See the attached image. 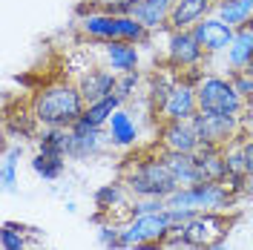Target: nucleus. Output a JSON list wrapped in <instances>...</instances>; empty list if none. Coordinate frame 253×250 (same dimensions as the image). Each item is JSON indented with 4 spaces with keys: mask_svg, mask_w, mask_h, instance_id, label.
Instances as JSON below:
<instances>
[{
    "mask_svg": "<svg viewBox=\"0 0 253 250\" xmlns=\"http://www.w3.org/2000/svg\"><path fill=\"white\" fill-rule=\"evenodd\" d=\"M3 250H26V239H23V233L15 224L3 227Z\"/></svg>",
    "mask_w": 253,
    "mask_h": 250,
    "instance_id": "obj_32",
    "label": "nucleus"
},
{
    "mask_svg": "<svg viewBox=\"0 0 253 250\" xmlns=\"http://www.w3.org/2000/svg\"><path fill=\"white\" fill-rule=\"evenodd\" d=\"M230 81H233V86L239 89V95L251 104L253 101V72L251 69H239V72H230Z\"/></svg>",
    "mask_w": 253,
    "mask_h": 250,
    "instance_id": "obj_29",
    "label": "nucleus"
},
{
    "mask_svg": "<svg viewBox=\"0 0 253 250\" xmlns=\"http://www.w3.org/2000/svg\"><path fill=\"white\" fill-rule=\"evenodd\" d=\"M164 161L173 172L178 190L181 187H193V184H202V172H199V164H196V156H184V153H164Z\"/></svg>",
    "mask_w": 253,
    "mask_h": 250,
    "instance_id": "obj_20",
    "label": "nucleus"
},
{
    "mask_svg": "<svg viewBox=\"0 0 253 250\" xmlns=\"http://www.w3.org/2000/svg\"><path fill=\"white\" fill-rule=\"evenodd\" d=\"M107 147H112L107 129H101V126H89V124H84V121H75V124L69 126L66 158H72V161H86V158L101 156Z\"/></svg>",
    "mask_w": 253,
    "mask_h": 250,
    "instance_id": "obj_9",
    "label": "nucleus"
},
{
    "mask_svg": "<svg viewBox=\"0 0 253 250\" xmlns=\"http://www.w3.org/2000/svg\"><path fill=\"white\" fill-rule=\"evenodd\" d=\"M253 63V32L251 26H242L236 29V38L227 49V66L230 72H239V69H251Z\"/></svg>",
    "mask_w": 253,
    "mask_h": 250,
    "instance_id": "obj_21",
    "label": "nucleus"
},
{
    "mask_svg": "<svg viewBox=\"0 0 253 250\" xmlns=\"http://www.w3.org/2000/svg\"><path fill=\"white\" fill-rule=\"evenodd\" d=\"M95 207L101 213H112V210H121V207H129L132 202V193L126 190L124 181H112V184H101L95 190Z\"/></svg>",
    "mask_w": 253,
    "mask_h": 250,
    "instance_id": "obj_22",
    "label": "nucleus"
},
{
    "mask_svg": "<svg viewBox=\"0 0 253 250\" xmlns=\"http://www.w3.org/2000/svg\"><path fill=\"white\" fill-rule=\"evenodd\" d=\"M112 3H118V0H86V6H92V9H107Z\"/></svg>",
    "mask_w": 253,
    "mask_h": 250,
    "instance_id": "obj_34",
    "label": "nucleus"
},
{
    "mask_svg": "<svg viewBox=\"0 0 253 250\" xmlns=\"http://www.w3.org/2000/svg\"><path fill=\"white\" fill-rule=\"evenodd\" d=\"M193 35H196V41L202 43V49H205L207 55H219V52H227L230 49L233 38H236V29L227 26L221 17L207 15L205 20H199L193 26Z\"/></svg>",
    "mask_w": 253,
    "mask_h": 250,
    "instance_id": "obj_13",
    "label": "nucleus"
},
{
    "mask_svg": "<svg viewBox=\"0 0 253 250\" xmlns=\"http://www.w3.org/2000/svg\"><path fill=\"white\" fill-rule=\"evenodd\" d=\"M248 115H251V121H253V101L248 104Z\"/></svg>",
    "mask_w": 253,
    "mask_h": 250,
    "instance_id": "obj_35",
    "label": "nucleus"
},
{
    "mask_svg": "<svg viewBox=\"0 0 253 250\" xmlns=\"http://www.w3.org/2000/svg\"><path fill=\"white\" fill-rule=\"evenodd\" d=\"M124 107V101L118 98V95H110V98H101V101H92V104H86V110L81 115V121L89 126H101V129H107L110 124V118L115 112Z\"/></svg>",
    "mask_w": 253,
    "mask_h": 250,
    "instance_id": "obj_23",
    "label": "nucleus"
},
{
    "mask_svg": "<svg viewBox=\"0 0 253 250\" xmlns=\"http://www.w3.org/2000/svg\"><path fill=\"white\" fill-rule=\"evenodd\" d=\"M248 26H251V32H253V17H251V23H248Z\"/></svg>",
    "mask_w": 253,
    "mask_h": 250,
    "instance_id": "obj_36",
    "label": "nucleus"
},
{
    "mask_svg": "<svg viewBox=\"0 0 253 250\" xmlns=\"http://www.w3.org/2000/svg\"><path fill=\"white\" fill-rule=\"evenodd\" d=\"M251 245H253V239H251Z\"/></svg>",
    "mask_w": 253,
    "mask_h": 250,
    "instance_id": "obj_38",
    "label": "nucleus"
},
{
    "mask_svg": "<svg viewBox=\"0 0 253 250\" xmlns=\"http://www.w3.org/2000/svg\"><path fill=\"white\" fill-rule=\"evenodd\" d=\"M98 242L110 250H121V227L118 224H104L98 230Z\"/></svg>",
    "mask_w": 253,
    "mask_h": 250,
    "instance_id": "obj_31",
    "label": "nucleus"
},
{
    "mask_svg": "<svg viewBox=\"0 0 253 250\" xmlns=\"http://www.w3.org/2000/svg\"><path fill=\"white\" fill-rule=\"evenodd\" d=\"M190 124L196 129L202 147H227L230 141L242 135V118H227V115H213V112L199 110Z\"/></svg>",
    "mask_w": 253,
    "mask_h": 250,
    "instance_id": "obj_8",
    "label": "nucleus"
},
{
    "mask_svg": "<svg viewBox=\"0 0 253 250\" xmlns=\"http://www.w3.org/2000/svg\"><path fill=\"white\" fill-rule=\"evenodd\" d=\"M207 52L202 49V43L196 41L193 29L184 32H170V41H167V63L173 66V72H187V69H196L202 58Z\"/></svg>",
    "mask_w": 253,
    "mask_h": 250,
    "instance_id": "obj_11",
    "label": "nucleus"
},
{
    "mask_svg": "<svg viewBox=\"0 0 253 250\" xmlns=\"http://www.w3.org/2000/svg\"><path fill=\"white\" fill-rule=\"evenodd\" d=\"M32 170L38 172L41 178H46V181H55V178H61L63 170H66V158L38 153V156L32 158Z\"/></svg>",
    "mask_w": 253,
    "mask_h": 250,
    "instance_id": "obj_27",
    "label": "nucleus"
},
{
    "mask_svg": "<svg viewBox=\"0 0 253 250\" xmlns=\"http://www.w3.org/2000/svg\"><path fill=\"white\" fill-rule=\"evenodd\" d=\"M107 135H110L112 147L126 150V147H132V144L138 141V124H135V121H132V115L121 107V110L110 118V124H107Z\"/></svg>",
    "mask_w": 253,
    "mask_h": 250,
    "instance_id": "obj_19",
    "label": "nucleus"
},
{
    "mask_svg": "<svg viewBox=\"0 0 253 250\" xmlns=\"http://www.w3.org/2000/svg\"><path fill=\"white\" fill-rule=\"evenodd\" d=\"M227 236V224L221 213H202L187 219L181 227H175L173 236L167 239V245H181L190 250H210L213 245L224 242Z\"/></svg>",
    "mask_w": 253,
    "mask_h": 250,
    "instance_id": "obj_7",
    "label": "nucleus"
},
{
    "mask_svg": "<svg viewBox=\"0 0 253 250\" xmlns=\"http://www.w3.org/2000/svg\"><path fill=\"white\" fill-rule=\"evenodd\" d=\"M216 17L233 29H242L253 17V0H216Z\"/></svg>",
    "mask_w": 253,
    "mask_h": 250,
    "instance_id": "obj_24",
    "label": "nucleus"
},
{
    "mask_svg": "<svg viewBox=\"0 0 253 250\" xmlns=\"http://www.w3.org/2000/svg\"><path fill=\"white\" fill-rule=\"evenodd\" d=\"M121 181L132 193V199H167L178 190L173 172L164 161V153H150V156L135 158L126 167Z\"/></svg>",
    "mask_w": 253,
    "mask_h": 250,
    "instance_id": "obj_4",
    "label": "nucleus"
},
{
    "mask_svg": "<svg viewBox=\"0 0 253 250\" xmlns=\"http://www.w3.org/2000/svg\"><path fill=\"white\" fill-rule=\"evenodd\" d=\"M20 156H23V144L20 147H9L6 156H3V164H0V181H3V190L6 193H15L17 190V164H20Z\"/></svg>",
    "mask_w": 253,
    "mask_h": 250,
    "instance_id": "obj_26",
    "label": "nucleus"
},
{
    "mask_svg": "<svg viewBox=\"0 0 253 250\" xmlns=\"http://www.w3.org/2000/svg\"><path fill=\"white\" fill-rule=\"evenodd\" d=\"M242 153H245V172L248 181L253 178V135H242Z\"/></svg>",
    "mask_w": 253,
    "mask_h": 250,
    "instance_id": "obj_33",
    "label": "nucleus"
},
{
    "mask_svg": "<svg viewBox=\"0 0 253 250\" xmlns=\"http://www.w3.org/2000/svg\"><path fill=\"white\" fill-rule=\"evenodd\" d=\"M115 86H118V75L112 69H107V66L104 69H89V72H84L78 78V89L86 104L115 95Z\"/></svg>",
    "mask_w": 253,
    "mask_h": 250,
    "instance_id": "obj_14",
    "label": "nucleus"
},
{
    "mask_svg": "<svg viewBox=\"0 0 253 250\" xmlns=\"http://www.w3.org/2000/svg\"><path fill=\"white\" fill-rule=\"evenodd\" d=\"M173 3L175 0H135L132 6V15L144 29L156 32V29H164L170 23V12H173Z\"/></svg>",
    "mask_w": 253,
    "mask_h": 250,
    "instance_id": "obj_17",
    "label": "nucleus"
},
{
    "mask_svg": "<svg viewBox=\"0 0 253 250\" xmlns=\"http://www.w3.org/2000/svg\"><path fill=\"white\" fill-rule=\"evenodd\" d=\"M175 230V221L170 210L161 213H144L132 216L121 227V250H138L144 245H164Z\"/></svg>",
    "mask_w": 253,
    "mask_h": 250,
    "instance_id": "obj_6",
    "label": "nucleus"
},
{
    "mask_svg": "<svg viewBox=\"0 0 253 250\" xmlns=\"http://www.w3.org/2000/svg\"><path fill=\"white\" fill-rule=\"evenodd\" d=\"M104 52V66L112 69L115 75H124V72H135L138 69V46L135 43H126V41H110V43H101Z\"/></svg>",
    "mask_w": 253,
    "mask_h": 250,
    "instance_id": "obj_15",
    "label": "nucleus"
},
{
    "mask_svg": "<svg viewBox=\"0 0 253 250\" xmlns=\"http://www.w3.org/2000/svg\"><path fill=\"white\" fill-rule=\"evenodd\" d=\"M199 112V95H196V83L187 81L181 72L175 78L173 89L167 95L164 107H161V121H193V115Z\"/></svg>",
    "mask_w": 253,
    "mask_h": 250,
    "instance_id": "obj_10",
    "label": "nucleus"
},
{
    "mask_svg": "<svg viewBox=\"0 0 253 250\" xmlns=\"http://www.w3.org/2000/svg\"><path fill=\"white\" fill-rule=\"evenodd\" d=\"M236 190L230 184H219V181H202L193 187L175 190L173 196H167V210L173 216L175 227H181L187 219L202 216V213H224L236 202Z\"/></svg>",
    "mask_w": 253,
    "mask_h": 250,
    "instance_id": "obj_2",
    "label": "nucleus"
},
{
    "mask_svg": "<svg viewBox=\"0 0 253 250\" xmlns=\"http://www.w3.org/2000/svg\"><path fill=\"white\" fill-rule=\"evenodd\" d=\"M78 29L98 43H110V41H126V43H147L150 41V29H144L135 17L129 15H112L104 9H95L92 6H81L78 9Z\"/></svg>",
    "mask_w": 253,
    "mask_h": 250,
    "instance_id": "obj_3",
    "label": "nucleus"
},
{
    "mask_svg": "<svg viewBox=\"0 0 253 250\" xmlns=\"http://www.w3.org/2000/svg\"><path fill=\"white\" fill-rule=\"evenodd\" d=\"M175 78H178V75H156L153 89H150V101H153V110L156 112H161L164 101H167V95H170V89H173Z\"/></svg>",
    "mask_w": 253,
    "mask_h": 250,
    "instance_id": "obj_28",
    "label": "nucleus"
},
{
    "mask_svg": "<svg viewBox=\"0 0 253 250\" xmlns=\"http://www.w3.org/2000/svg\"><path fill=\"white\" fill-rule=\"evenodd\" d=\"M84 110H86V101L81 95L78 83H69V81L46 83L32 98V118L41 126L69 129L75 121H81Z\"/></svg>",
    "mask_w": 253,
    "mask_h": 250,
    "instance_id": "obj_1",
    "label": "nucleus"
},
{
    "mask_svg": "<svg viewBox=\"0 0 253 250\" xmlns=\"http://www.w3.org/2000/svg\"><path fill=\"white\" fill-rule=\"evenodd\" d=\"M158 147H161V153L193 156V153H199L202 141H199L190 121H161V126H158Z\"/></svg>",
    "mask_w": 253,
    "mask_h": 250,
    "instance_id": "obj_12",
    "label": "nucleus"
},
{
    "mask_svg": "<svg viewBox=\"0 0 253 250\" xmlns=\"http://www.w3.org/2000/svg\"><path fill=\"white\" fill-rule=\"evenodd\" d=\"M66 147H69V129H58V126H43L41 129V135H38V153L66 158Z\"/></svg>",
    "mask_w": 253,
    "mask_h": 250,
    "instance_id": "obj_25",
    "label": "nucleus"
},
{
    "mask_svg": "<svg viewBox=\"0 0 253 250\" xmlns=\"http://www.w3.org/2000/svg\"><path fill=\"white\" fill-rule=\"evenodd\" d=\"M196 156V164H199V172L205 181H219V184H227V164H224V147H199Z\"/></svg>",
    "mask_w": 253,
    "mask_h": 250,
    "instance_id": "obj_18",
    "label": "nucleus"
},
{
    "mask_svg": "<svg viewBox=\"0 0 253 250\" xmlns=\"http://www.w3.org/2000/svg\"><path fill=\"white\" fill-rule=\"evenodd\" d=\"M210 9H213V0H175L173 12H170V23H167V29L170 32L193 29L199 20H205Z\"/></svg>",
    "mask_w": 253,
    "mask_h": 250,
    "instance_id": "obj_16",
    "label": "nucleus"
},
{
    "mask_svg": "<svg viewBox=\"0 0 253 250\" xmlns=\"http://www.w3.org/2000/svg\"><path fill=\"white\" fill-rule=\"evenodd\" d=\"M251 72H253V63H251Z\"/></svg>",
    "mask_w": 253,
    "mask_h": 250,
    "instance_id": "obj_37",
    "label": "nucleus"
},
{
    "mask_svg": "<svg viewBox=\"0 0 253 250\" xmlns=\"http://www.w3.org/2000/svg\"><path fill=\"white\" fill-rule=\"evenodd\" d=\"M138 81H141L138 69H135V72H124V75H118V86H115V95H118L121 101H129V98H132V92L138 89Z\"/></svg>",
    "mask_w": 253,
    "mask_h": 250,
    "instance_id": "obj_30",
    "label": "nucleus"
},
{
    "mask_svg": "<svg viewBox=\"0 0 253 250\" xmlns=\"http://www.w3.org/2000/svg\"><path fill=\"white\" fill-rule=\"evenodd\" d=\"M196 95H199V110L202 112L227 115V118H242L248 112V101L239 95L230 78L202 75V81L196 83Z\"/></svg>",
    "mask_w": 253,
    "mask_h": 250,
    "instance_id": "obj_5",
    "label": "nucleus"
}]
</instances>
